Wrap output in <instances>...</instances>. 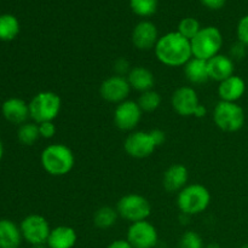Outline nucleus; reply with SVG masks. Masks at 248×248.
I'll return each mask as SVG.
<instances>
[{
    "label": "nucleus",
    "instance_id": "f257e3e1",
    "mask_svg": "<svg viewBox=\"0 0 248 248\" xmlns=\"http://www.w3.org/2000/svg\"><path fill=\"white\" fill-rule=\"evenodd\" d=\"M154 50L159 62L167 67H184L193 57L190 40L178 31H171L161 36Z\"/></svg>",
    "mask_w": 248,
    "mask_h": 248
},
{
    "label": "nucleus",
    "instance_id": "f03ea898",
    "mask_svg": "<svg viewBox=\"0 0 248 248\" xmlns=\"http://www.w3.org/2000/svg\"><path fill=\"white\" fill-rule=\"evenodd\" d=\"M41 166L48 174L62 177L69 173L75 165L72 149L62 143H53L43 150L40 156Z\"/></svg>",
    "mask_w": 248,
    "mask_h": 248
},
{
    "label": "nucleus",
    "instance_id": "7ed1b4c3",
    "mask_svg": "<svg viewBox=\"0 0 248 248\" xmlns=\"http://www.w3.org/2000/svg\"><path fill=\"white\" fill-rule=\"evenodd\" d=\"M211 203V193L199 183L188 184L177 195V206L184 216H196L205 212Z\"/></svg>",
    "mask_w": 248,
    "mask_h": 248
},
{
    "label": "nucleus",
    "instance_id": "20e7f679",
    "mask_svg": "<svg viewBox=\"0 0 248 248\" xmlns=\"http://www.w3.org/2000/svg\"><path fill=\"white\" fill-rule=\"evenodd\" d=\"M62 108L61 97L56 92L41 91L29 102V113L34 123L41 124L53 121Z\"/></svg>",
    "mask_w": 248,
    "mask_h": 248
},
{
    "label": "nucleus",
    "instance_id": "39448f33",
    "mask_svg": "<svg viewBox=\"0 0 248 248\" xmlns=\"http://www.w3.org/2000/svg\"><path fill=\"white\" fill-rule=\"evenodd\" d=\"M193 57L208 61L220 53L223 46V35L216 27H205L190 40Z\"/></svg>",
    "mask_w": 248,
    "mask_h": 248
},
{
    "label": "nucleus",
    "instance_id": "423d86ee",
    "mask_svg": "<svg viewBox=\"0 0 248 248\" xmlns=\"http://www.w3.org/2000/svg\"><path fill=\"white\" fill-rule=\"evenodd\" d=\"M245 111L235 102L219 101L213 110V121L224 132H237L245 125Z\"/></svg>",
    "mask_w": 248,
    "mask_h": 248
},
{
    "label": "nucleus",
    "instance_id": "0eeeda50",
    "mask_svg": "<svg viewBox=\"0 0 248 248\" xmlns=\"http://www.w3.org/2000/svg\"><path fill=\"white\" fill-rule=\"evenodd\" d=\"M118 215L130 223L148 220L152 213V205L147 198L140 194L124 195L116 203Z\"/></svg>",
    "mask_w": 248,
    "mask_h": 248
},
{
    "label": "nucleus",
    "instance_id": "6e6552de",
    "mask_svg": "<svg viewBox=\"0 0 248 248\" xmlns=\"http://www.w3.org/2000/svg\"><path fill=\"white\" fill-rule=\"evenodd\" d=\"M21 232L23 240L31 246L45 245L51 232L47 219L40 215H29L21 222Z\"/></svg>",
    "mask_w": 248,
    "mask_h": 248
},
{
    "label": "nucleus",
    "instance_id": "1a4fd4ad",
    "mask_svg": "<svg viewBox=\"0 0 248 248\" xmlns=\"http://www.w3.org/2000/svg\"><path fill=\"white\" fill-rule=\"evenodd\" d=\"M157 148L150 131H132L124 142V149L135 159H145Z\"/></svg>",
    "mask_w": 248,
    "mask_h": 248
},
{
    "label": "nucleus",
    "instance_id": "9d476101",
    "mask_svg": "<svg viewBox=\"0 0 248 248\" xmlns=\"http://www.w3.org/2000/svg\"><path fill=\"white\" fill-rule=\"evenodd\" d=\"M126 241L132 248H155L159 241V234L156 228L148 220L131 223Z\"/></svg>",
    "mask_w": 248,
    "mask_h": 248
},
{
    "label": "nucleus",
    "instance_id": "9b49d317",
    "mask_svg": "<svg viewBox=\"0 0 248 248\" xmlns=\"http://www.w3.org/2000/svg\"><path fill=\"white\" fill-rule=\"evenodd\" d=\"M143 110L140 104L131 99L121 102L114 110V124L121 131L132 132L142 120Z\"/></svg>",
    "mask_w": 248,
    "mask_h": 248
},
{
    "label": "nucleus",
    "instance_id": "f8f14e48",
    "mask_svg": "<svg viewBox=\"0 0 248 248\" xmlns=\"http://www.w3.org/2000/svg\"><path fill=\"white\" fill-rule=\"evenodd\" d=\"M131 90L132 89L128 84L127 78L115 74L103 80L99 86V94L104 101L118 106L128 98Z\"/></svg>",
    "mask_w": 248,
    "mask_h": 248
},
{
    "label": "nucleus",
    "instance_id": "ddd939ff",
    "mask_svg": "<svg viewBox=\"0 0 248 248\" xmlns=\"http://www.w3.org/2000/svg\"><path fill=\"white\" fill-rule=\"evenodd\" d=\"M172 108L182 116H195L201 103L198 92L191 86H181L173 92L171 98Z\"/></svg>",
    "mask_w": 248,
    "mask_h": 248
},
{
    "label": "nucleus",
    "instance_id": "4468645a",
    "mask_svg": "<svg viewBox=\"0 0 248 248\" xmlns=\"http://www.w3.org/2000/svg\"><path fill=\"white\" fill-rule=\"evenodd\" d=\"M159 39L156 26L149 21L140 22L132 31V43L138 50L149 51L155 48Z\"/></svg>",
    "mask_w": 248,
    "mask_h": 248
},
{
    "label": "nucleus",
    "instance_id": "2eb2a0df",
    "mask_svg": "<svg viewBox=\"0 0 248 248\" xmlns=\"http://www.w3.org/2000/svg\"><path fill=\"white\" fill-rule=\"evenodd\" d=\"M2 116L6 119L9 123L15 125H22L27 123L28 118H31L29 113V103L17 97L6 99L1 106Z\"/></svg>",
    "mask_w": 248,
    "mask_h": 248
},
{
    "label": "nucleus",
    "instance_id": "dca6fc26",
    "mask_svg": "<svg viewBox=\"0 0 248 248\" xmlns=\"http://www.w3.org/2000/svg\"><path fill=\"white\" fill-rule=\"evenodd\" d=\"M188 169L182 164H173L165 171L162 186L169 193H179L188 186Z\"/></svg>",
    "mask_w": 248,
    "mask_h": 248
},
{
    "label": "nucleus",
    "instance_id": "f3484780",
    "mask_svg": "<svg viewBox=\"0 0 248 248\" xmlns=\"http://www.w3.org/2000/svg\"><path fill=\"white\" fill-rule=\"evenodd\" d=\"M245 92H246V82L239 75H232L218 85V96L220 101L237 103V101L242 98Z\"/></svg>",
    "mask_w": 248,
    "mask_h": 248
},
{
    "label": "nucleus",
    "instance_id": "a211bd4d",
    "mask_svg": "<svg viewBox=\"0 0 248 248\" xmlns=\"http://www.w3.org/2000/svg\"><path fill=\"white\" fill-rule=\"evenodd\" d=\"M207 69L210 79L220 82L234 75V61L230 58V56L218 53L217 56L207 61Z\"/></svg>",
    "mask_w": 248,
    "mask_h": 248
},
{
    "label": "nucleus",
    "instance_id": "6ab92c4d",
    "mask_svg": "<svg viewBox=\"0 0 248 248\" xmlns=\"http://www.w3.org/2000/svg\"><path fill=\"white\" fill-rule=\"evenodd\" d=\"M78 241V234L74 228L60 225L51 229L46 245L48 248H74Z\"/></svg>",
    "mask_w": 248,
    "mask_h": 248
},
{
    "label": "nucleus",
    "instance_id": "aec40b11",
    "mask_svg": "<svg viewBox=\"0 0 248 248\" xmlns=\"http://www.w3.org/2000/svg\"><path fill=\"white\" fill-rule=\"evenodd\" d=\"M126 78H127V81L130 84L131 89L136 90V91L140 92V93L153 90L155 84L154 74L148 68L142 67V65L131 68L130 73H128Z\"/></svg>",
    "mask_w": 248,
    "mask_h": 248
},
{
    "label": "nucleus",
    "instance_id": "412c9836",
    "mask_svg": "<svg viewBox=\"0 0 248 248\" xmlns=\"http://www.w3.org/2000/svg\"><path fill=\"white\" fill-rule=\"evenodd\" d=\"M22 240L18 225L10 219H0V248H19Z\"/></svg>",
    "mask_w": 248,
    "mask_h": 248
},
{
    "label": "nucleus",
    "instance_id": "4be33fe9",
    "mask_svg": "<svg viewBox=\"0 0 248 248\" xmlns=\"http://www.w3.org/2000/svg\"><path fill=\"white\" fill-rule=\"evenodd\" d=\"M184 74L189 82L195 85L205 84L210 80L207 69V61L191 57L184 65Z\"/></svg>",
    "mask_w": 248,
    "mask_h": 248
},
{
    "label": "nucleus",
    "instance_id": "5701e85b",
    "mask_svg": "<svg viewBox=\"0 0 248 248\" xmlns=\"http://www.w3.org/2000/svg\"><path fill=\"white\" fill-rule=\"evenodd\" d=\"M118 217L119 215L116 208L110 207V206H103L94 212L93 223L99 229H109L115 225Z\"/></svg>",
    "mask_w": 248,
    "mask_h": 248
},
{
    "label": "nucleus",
    "instance_id": "b1692460",
    "mask_svg": "<svg viewBox=\"0 0 248 248\" xmlns=\"http://www.w3.org/2000/svg\"><path fill=\"white\" fill-rule=\"evenodd\" d=\"M18 19L12 15H1L0 16V40L11 41L18 35Z\"/></svg>",
    "mask_w": 248,
    "mask_h": 248
},
{
    "label": "nucleus",
    "instance_id": "393cba45",
    "mask_svg": "<svg viewBox=\"0 0 248 248\" xmlns=\"http://www.w3.org/2000/svg\"><path fill=\"white\" fill-rule=\"evenodd\" d=\"M17 138L23 145H33L40 138L39 125L36 123H24L19 125L17 131Z\"/></svg>",
    "mask_w": 248,
    "mask_h": 248
},
{
    "label": "nucleus",
    "instance_id": "a878e982",
    "mask_svg": "<svg viewBox=\"0 0 248 248\" xmlns=\"http://www.w3.org/2000/svg\"><path fill=\"white\" fill-rule=\"evenodd\" d=\"M161 94L159 92L155 91V90H149V91L140 93L137 103L140 104V109L143 111L152 113V111H155L161 106Z\"/></svg>",
    "mask_w": 248,
    "mask_h": 248
},
{
    "label": "nucleus",
    "instance_id": "bb28decb",
    "mask_svg": "<svg viewBox=\"0 0 248 248\" xmlns=\"http://www.w3.org/2000/svg\"><path fill=\"white\" fill-rule=\"evenodd\" d=\"M132 11L142 17H149L156 12L157 0H130Z\"/></svg>",
    "mask_w": 248,
    "mask_h": 248
},
{
    "label": "nucleus",
    "instance_id": "cd10ccee",
    "mask_svg": "<svg viewBox=\"0 0 248 248\" xmlns=\"http://www.w3.org/2000/svg\"><path fill=\"white\" fill-rule=\"evenodd\" d=\"M201 31L200 23H199L198 19L193 18V17H188V18H184L179 22L178 24V33H181L182 35L186 36V39L191 40L196 36V34Z\"/></svg>",
    "mask_w": 248,
    "mask_h": 248
},
{
    "label": "nucleus",
    "instance_id": "c85d7f7f",
    "mask_svg": "<svg viewBox=\"0 0 248 248\" xmlns=\"http://www.w3.org/2000/svg\"><path fill=\"white\" fill-rule=\"evenodd\" d=\"M179 248H205L202 237L194 230H188L181 236L178 244Z\"/></svg>",
    "mask_w": 248,
    "mask_h": 248
},
{
    "label": "nucleus",
    "instance_id": "c756f323",
    "mask_svg": "<svg viewBox=\"0 0 248 248\" xmlns=\"http://www.w3.org/2000/svg\"><path fill=\"white\" fill-rule=\"evenodd\" d=\"M236 33L240 43L248 47V15L240 19L239 24H237Z\"/></svg>",
    "mask_w": 248,
    "mask_h": 248
},
{
    "label": "nucleus",
    "instance_id": "7c9ffc66",
    "mask_svg": "<svg viewBox=\"0 0 248 248\" xmlns=\"http://www.w3.org/2000/svg\"><path fill=\"white\" fill-rule=\"evenodd\" d=\"M39 125V133H40L41 138L45 140H50V138L55 137L56 132H57V127L53 124V121H46V123L38 124Z\"/></svg>",
    "mask_w": 248,
    "mask_h": 248
},
{
    "label": "nucleus",
    "instance_id": "2f4dec72",
    "mask_svg": "<svg viewBox=\"0 0 248 248\" xmlns=\"http://www.w3.org/2000/svg\"><path fill=\"white\" fill-rule=\"evenodd\" d=\"M246 47L247 46H245L244 44L237 41V43L234 44V45L232 46V48H230V58H232V61L242 60V58L246 56V52H247Z\"/></svg>",
    "mask_w": 248,
    "mask_h": 248
},
{
    "label": "nucleus",
    "instance_id": "473e14b6",
    "mask_svg": "<svg viewBox=\"0 0 248 248\" xmlns=\"http://www.w3.org/2000/svg\"><path fill=\"white\" fill-rule=\"evenodd\" d=\"M114 70L116 72V75L125 77V74L127 75L130 73L131 65L127 60H125V58H119L115 62V64H114Z\"/></svg>",
    "mask_w": 248,
    "mask_h": 248
},
{
    "label": "nucleus",
    "instance_id": "72a5a7b5",
    "mask_svg": "<svg viewBox=\"0 0 248 248\" xmlns=\"http://www.w3.org/2000/svg\"><path fill=\"white\" fill-rule=\"evenodd\" d=\"M225 1H227V0H201V2H202L206 7L212 10L222 9V7L224 6Z\"/></svg>",
    "mask_w": 248,
    "mask_h": 248
},
{
    "label": "nucleus",
    "instance_id": "f704fd0d",
    "mask_svg": "<svg viewBox=\"0 0 248 248\" xmlns=\"http://www.w3.org/2000/svg\"><path fill=\"white\" fill-rule=\"evenodd\" d=\"M107 248H132V246L126 240H115L111 244H109Z\"/></svg>",
    "mask_w": 248,
    "mask_h": 248
},
{
    "label": "nucleus",
    "instance_id": "c9c22d12",
    "mask_svg": "<svg viewBox=\"0 0 248 248\" xmlns=\"http://www.w3.org/2000/svg\"><path fill=\"white\" fill-rule=\"evenodd\" d=\"M2 156H4V144H2L1 140H0V161H1Z\"/></svg>",
    "mask_w": 248,
    "mask_h": 248
},
{
    "label": "nucleus",
    "instance_id": "e433bc0d",
    "mask_svg": "<svg viewBox=\"0 0 248 248\" xmlns=\"http://www.w3.org/2000/svg\"><path fill=\"white\" fill-rule=\"evenodd\" d=\"M205 248H222V247H220L217 242H212V244H208Z\"/></svg>",
    "mask_w": 248,
    "mask_h": 248
},
{
    "label": "nucleus",
    "instance_id": "4c0bfd02",
    "mask_svg": "<svg viewBox=\"0 0 248 248\" xmlns=\"http://www.w3.org/2000/svg\"><path fill=\"white\" fill-rule=\"evenodd\" d=\"M31 248H48L47 245H36V246H31Z\"/></svg>",
    "mask_w": 248,
    "mask_h": 248
},
{
    "label": "nucleus",
    "instance_id": "58836bf2",
    "mask_svg": "<svg viewBox=\"0 0 248 248\" xmlns=\"http://www.w3.org/2000/svg\"><path fill=\"white\" fill-rule=\"evenodd\" d=\"M241 248H248V244L247 245H244V246H242Z\"/></svg>",
    "mask_w": 248,
    "mask_h": 248
}]
</instances>
